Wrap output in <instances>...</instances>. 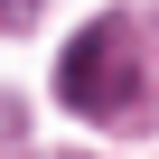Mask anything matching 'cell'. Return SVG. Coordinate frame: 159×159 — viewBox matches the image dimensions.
<instances>
[{
    "label": "cell",
    "mask_w": 159,
    "mask_h": 159,
    "mask_svg": "<svg viewBox=\"0 0 159 159\" xmlns=\"http://www.w3.org/2000/svg\"><path fill=\"white\" fill-rule=\"evenodd\" d=\"M56 94H66V112L112 122L140 94V38H131V19H84L75 28L66 56H56Z\"/></svg>",
    "instance_id": "obj_1"
},
{
    "label": "cell",
    "mask_w": 159,
    "mask_h": 159,
    "mask_svg": "<svg viewBox=\"0 0 159 159\" xmlns=\"http://www.w3.org/2000/svg\"><path fill=\"white\" fill-rule=\"evenodd\" d=\"M28 10H38V0H0V28H19V19H28Z\"/></svg>",
    "instance_id": "obj_2"
}]
</instances>
